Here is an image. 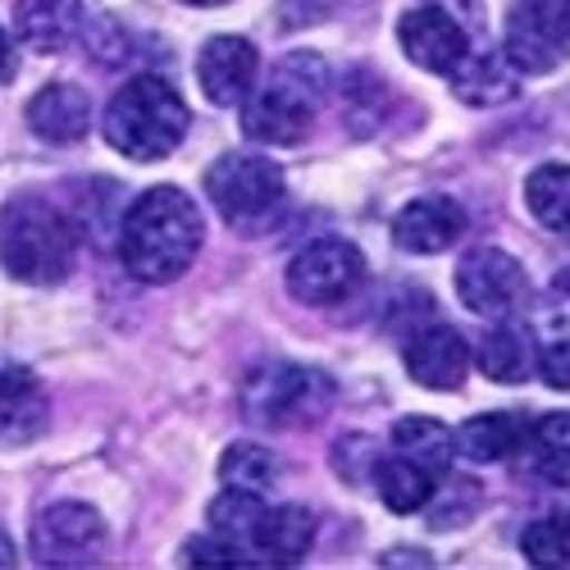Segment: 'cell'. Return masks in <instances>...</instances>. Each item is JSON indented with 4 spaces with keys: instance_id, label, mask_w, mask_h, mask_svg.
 <instances>
[{
    "instance_id": "21",
    "label": "cell",
    "mask_w": 570,
    "mask_h": 570,
    "mask_svg": "<svg viewBox=\"0 0 570 570\" xmlns=\"http://www.w3.org/2000/svg\"><path fill=\"white\" fill-rule=\"evenodd\" d=\"M480 370L493 379V384H525L539 365V347L534 334L520 324H498L480 338V352H474Z\"/></svg>"
},
{
    "instance_id": "3",
    "label": "cell",
    "mask_w": 570,
    "mask_h": 570,
    "mask_svg": "<svg viewBox=\"0 0 570 570\" xmlns=\"http://www.w3.org/2000/svg\"><path fill=\"white\" fill-rule=\"evenodd\" d=\"M187 119H193L187 115V101L165 78L137 73L110 97L101 128L119 156H128L137 165H151V160H165L183 147Z\"/></svg>"
},
{
    "instance_id": "14",
    "label": "cell",
    "mask_w": 570,
    "mask_h": 570,
    "mask_svg": "<svg viewBox=\"0 0 570 570\" xmlns=\"http://www.w3.org/2000/svg\"><path fill=\"white\" fill-rule=\"evenodd\" d=\"M46 420H51V397H46L41 379L23 365L0 361V448H23L41 439Z\"/></svg>"
},
{
    "instance_id": "17",
    "label": "cell",
    "mask_w": 570,
    "mask_h": 570,
    "mask_svg": "<svg viewBox=\"0 0 570 570\" xmlns=\"http://www.w3.org/2000/svg\"><path fill=\"white\" fill-rule=\"evenodd\" d=\"M28 128L41 141H51V147H73V141H82L87 128H91V101H87V91L73 87V82L41 87L37 97H32V106H28Z\"/></svg>"
},
{
    "instance_id": "9",
    "label": "cell",
    "mask_w": 570,
    "mask_h": 570,
    "mask_svg": "<svg viewBox=\"0 0 570 570\" xmlns=\"http://www.w3.org/2000/svg\"><path fill=\"white\" fill-rule=\"evenodd\" d=\"M106 539V520L87 502H51L32 520V552L37 561H82Z\"/></svg>"
},
{
    "instance_id": "13",
    "label": "cell",
    "mask_w": 570,
    "mask_h": 570,
    "mask_svg": "<svg viewBox=\"0 0 570 570\" xmlns=\"http://www.w3.org/2000/svg\"><path fill=\"white\" fill-rule=\"evenodd\" d=\"M465 237V210L452 197H415L393 219V243L411 256H439Z\"/></svg>"
},
{
    "instance_id": "18",
    "label": "cell",
    "mask_w": 570,
    "mask_h": 570,
    "mask_svg": "<svg viewBox=\"0 0 570 570\" xmlns=\"http://www.w3.org/2000/svg\"><path fill=\"white\" fill-rule=\"evenodd\" d=\"M82 28V0H19L14 37L37 56H56Z\"/></svg>"
},
{
    "instance_id": "33",
    "label": "cell",
    "mask_w": 570,
    "mask_h": 570,
    "mask_svg": "<svg viewBox=\"0 0 570 570\" xmlns=\"http://www.w3.org/2000/svg\"><path fill=\"white\" fill-rule=\"evenodd\" d=\"M183 6H197V10H215V6H228V0H183Z\"/></svg>"
},
{
    "instance_id": "32",
    "label": "cell",
    "mask_w": 570,
    "mask_h": 570,
    "mask_svg": "<svg viewBox=\"0 0 570 570\" xmlns=\"http://www.w3.org/2000/svg\"><path fill=\"white\" fill-rule=\"evenodd\" d=\"M384 561H415V566H430V552H389Z\"/></svg>"
},
{
    "instance_id": "20",
    "label": "cell",
    "mask_w": 570,
    "mask_h": 570,
    "mask_svg": "<svg viewBox=\"0 0 570 570\" xmlns=\"http://www.w3.org/2000/svg\"><path fill=\"white\" fill-rule=\"evenodd\" d=\"M448 78L465 106H502L515 97V82H520V73L502 51H465Z\"/></svg>"
},
{
    "instance_id": "29",
    "label": "cell",
    "mask_w": 570,
    "mask_h": 570,
    "mask_svg": "<svg viewBox=\"0 0 570 570\" xmlns=\"http://www.w3.org/2000/svg\"><path fill=\"white\" fill-rule=\"evenodd\" d=\"M274 82L293 87L297 97H306L311 106H320V101H324V91H328V65H324L315 51L283 56V60H278V69H274Z\"/></svg>"
},
{
    "instance_id": "26",
    "label": "cell",
    "mask_w": 570,
    "mask_h": 570,
    "mask_svg": "<svg viewBox=\"0 0 570 570\" xmlns=\"http://www.w3.org/2000/svg\"><path fill=\"white\" fill-rule=\"evenodd\" d=\"M219 480L224 489H247V493H265L278 484V456L261 443H233L219 456Z\"/></svg>"
},
{
    "instance_id": "25",
    "label": "cell",
    "mask_w": 570,
    "mask_h": 570,
    "mask_svg": "<svg viewBox=\"0 0 570 570\" xmlns=\"http://www.w3.org/2000/svg\"><path fill=\"white\" fill-rule=\"evenodd\" d=\"M393 452L420 461L424 470H443L452 461V430L434 415H402L393 424Z\"/></svg>"
},
{
    "instance_id": "28",
    "label": "cell",
    "mask_w": 570,
    "mask_h": 570,
    "mask_svg": "<svg viewBox=\"0 0 570 570\" xmlns=\"http://www.w3.org/2000/svg\"><path fill=\"white\" fill-rule=\"evenodd\" d=\"M520 552L534 566H570V515H543L520 534Z\"/></svg>"
},
{
    "instance_id": "12",
    "label": "cell",
    "mask_w": 570,
    "mask_h": 570,
    "mask_svg": "<svg viewBox=\"0 0 570 570\" xmlns=\"http://www.w3.org/2000/svg\"><path fill=\"white\" fill-rule=\"evenodd\" d=\"M256 69H261V56L247 37H210L202 46V60H197V78H202V91L206 101L219 106V110H233L252 97L256 87Z\"/></svg>"
},
{
    "instance_id": "31",
    "label": "cell",
    "mask_w": 570,
    "mask_h": 570,
    "mask_svg": "<svg viewBox=\"0 0 570 570\" xmlns=\"http://www.w3.org/2000/svg\"><path fill=\"white\" fill-rule=\"evenodd\" d=\"M6 73H10V32L0 28V78H6Z\"/></svg>"
},
{
    "instance_id": "5",
    "label": "cell",
    "mask_w": 570,
    "mask_h": 570,
    "mask_svg": "<svg viewBox=\"0 0 570 570\" xmlns=\"http://www.w3.org/2000/svg\"><path fill=\"white\" fill-rule=\"evenodd\" d=\"M283 169L256 151H228L206 169L210 206L237 228H265L283 206Z\"/></svg>"
},
{
    "instance_id": "11",
    "label": "cell",
    "mask_w": 570,
    "mask_h": 570,
    "mask_svg": "<svg viewBox=\"0 0 570 570\" xmlns=\"http://www.w3.org/2000/svg\"><path fill=\"white\" fill-rule=\"evenodd\" d=\"M311 124H315V106L274 78L243 101V132L261 141V147H297L311 132Z\"/></svg>"
},
{
    "instance_id": "24",
    "label": "cell",
    "mask_w": 570,
    "mask_h": 570,
    "mask_svg": "<svg viewBox=\"0 0 570 570\" xmlns=\"http://www.w3.org/2000/svg\"><path fill=\"white\" fill-rule=\"evenodd\" d=\"M525 206L548 233L570 237V165H539L525 178Z\"/></svg>"
},
{
    "instance_id": "2",
    "label": "cell",
    "mask_w": 570,
    "mask_h": 570,
    "mask_svg": "<svg viewBox=\"0 0 570 570\" xmlns=\"http://www.w3.org/2000/svg\"><path fill=\"white\" fill-rule=\"evenodd\" d=\"M78 228L41 193H23L0 206V269L32 288H56L73 274Z\"/></svg>"
},
{
    "instance_id": "16",
    "label": "cell",
    "mask_w": 570,
    "mask_h": 570,
    "mask_svg": "<svg viewBox=\"0 0 570 570\" xmlns=\"http://www.w3.org/2000/svg\"><path fill=\"white\" fill-rule=\"evenodd\" d=\"M315 543V515L306 507H261L256 525L247 534L252 566H293Z\"/></svg>"
},
{
    "instance_id": "6",
    "label": "cell",
    "mask_w": 570,
    "mask_h": 570,
    "mask_svg": "<svg viewBox=\"0 0 570 570\" xmlns=\"http://www.w3.org/2000/svg\"><path fill=\"white\" fill-rule=\"evenodd\" d=\"M502 56L525 78L552 73L570 56V0H515Z\"/></svg>"
},
{
    "instance_id": "30",
    "label": "cell",
    "mask_w": 570,
    "mask_h": 570,
    "mask_svg": "<svg viewBox=\"0 0 570 570\" xmlns=\"http://www.w3.org/2000/svg\"><path fill=\"white\" fill-rule=\"evenodd\" d=\"M534 370L543 374L548 389L570 393V338H566V343H552L548 352H539V365H534Z\"/></svg>"
},
{
    "instance_id": "19",
    "label": "cell",
    "mask_w": 570,
    "mask_h": 570,
    "mask_svg": "<svg viewBox=\"0 0 570 570\" xmlns=\"http://www.w3.org/2000/svg\"><path fill=\"white\" fill-rule=\"evenodd\" d=\"M525 430L530 424L511 415V411H489V415H470L461 430L452 434V452L465 456V461H480V465H493V461H511L525 448Z\"/></svg>"
},
{
    "instance_id": "27",
    "label": "cell",
    "mask_w": 570,
    "mask_h": 570,
    "mask_svg": "<svg viewBox=\"0 0 570 570\" xmlns=\"http://www.w3.org/2000/svg\"><path fill=\"white\" fill-rule=\"evenodd\" d=\"M424 511H430V525H434V530H448V525L456 530V525H465L474 511H480V484L452 474L448 484H434V493H430V502H424Z\"/></svg>"
},
{
    "instance_id": "7",
    "label": "cell",
    "mask_w": 570,
    "mask_h": 570,
    "mask_svg": "<svg viewBox=\"0 0 570 570\" xmlns=\"http://www.w3.org/2000/svg\"><path fill=\"white\" fill-rule=\"evenodd\" d=\"M365 274L361 247L343 237H315L288 261V293L302 306H338Z\"/></svg>"
},
{
    "instance_id": "10",
    "label": "cell",
    "mask_w": 570,
    "mask_h": 570,
    "mask_svg": "<svg viewBox=\"0 0 570 570\" xmlns=\"http://www.w3.org/2000/svg\"><path fill=\"white\" fill-rule=\"evenodd\" d=\"M397 41L406 60H415L420 69L430 73H452L461 65V56L470 51V37L461 28L456 14H448L443 6H420V10H406L402 23H397Z\"/></svg>"
},
{
    "instance_id": "22",
    "label": "cell",
    "mask_w": 570,
    "mask_h": 570,
    "mask_svg": "<svg viewBox=\"0 0 570 570\" xmlns=\"http://www.w3.org/2000/svg\"><path fill=\"white\" fill-rule=\"evenodd\" d=\"M434 484H439V474L434 470H424L420 461H411V456H384V461H374V489H379V498H384V507L393 511V515H415V511H424V502H430V493H434Z\"/></svg>"
},
{
    "instance_id": "4",
    "label": "cell",
    "mask_w": 570,
    "mask_h": 570,
    "mask_svg": "<svg viewBox=\"0 0 570 570\" xmlns=\"http://www.w3.org/2000/svg\"><path fill=\"white\" fill-rule=\"evenodd\" d=\"M334 406V379L293 365V361H269L243 384V415L256 430H306L324 420Z\"/></svg>"
},
{
    "instance_id": "23",
    "label": "cell",
    "mask_w": 570,
    "mask_h": 570,
    "mask_svg": "<svg viewBox=\"0 0 570 570\" xmlns=\"http://www.w3.org/2000/svg\"><path fill=\"white\" fill-rule=\"evenodd\" d=\"M530 470L539 474L543 484L570 489V411H552L543 420H534L525 430V448Z\"/></svg>"
},
{
    "instance_id": "15",
    "label": "cell",
    "mask_w": 570,
    "mask_h": 570,
    "mask_svg": "<svg viewBox=\"0 0 570 570\" xmlns=\"http://www.w3.org/2000/svg\"><path fill=\"white\" fill-rule=\"evenodd\" d=\"M406 374L415 379L420 389L430 393H452L465 384L470 374V347L456 328L434 324V328H420V334L406 343Z\"/></svg>"
},
{
    "instance_id": "8",
    "label": "cell",
    "mask_w": 570,
    "mask_h": 570,
    "mask_svg": "<svg viewBox=\"0 0 570 570\" xmlns=\"http://www.w3.org/2000/svg\"><path fill=\"white\" fill-rule=\"evenodd\" d=\"M525 293H530L525 265L502 247H474L456 265V297L474 315L507 320L520 302H525Z\"/></svg>"
},
{
    "instance_id": "1",
    "label": "cell",
    "mask_w": 570,
    "mask_h": 570,
    "mask_svg": "<svg viewBox=\"0 0 570 570\" xmlns=\"http://www.w3.org/2000/svg\"><path fill=\"white\" fill-rule=\"evenodd\" d=\"M206 243L197 202L178 187H151L119 219V261L137 283H174Z\"/></svg>"
}]
</instances>
